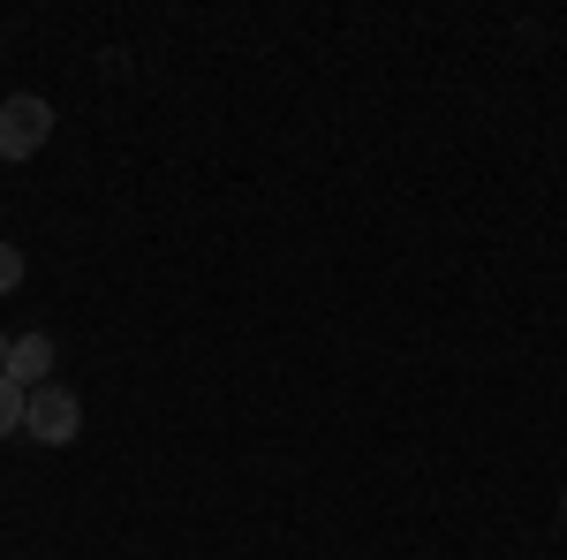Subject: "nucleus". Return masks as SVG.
Returning <instances> with one entry per match:
<instances>
[{"instance_id":"f257e3e1","label":"nucleus","mask_w":567,"mask_h":560,"mask_svg":"<svg viewBox=\"0 0 567 560\" xmlns=\"http://www.w3.org/2000/svg\"><path fill=\"white\" fill-rule=\"evenodd\" d=\"M23 431H31L39 447H69V439L84 431V401L61 387V379H45V387L23 394Z\"/></svg>"},{"instance_id":"f03ea898","label":"nucleus","mask_w":567,"mask_h":560,"mask_svg":"<svg viewBox=\"0 0 567 560\" xmlns=\"http://www.w3.org/2000/svg\"><path fill=\"white\" fill-rule=\"evenodd\" d=\"M45 136H53V106H45L39 91L0 99V160H39Z\"/></svg>"},{"instance_id":"7ed1b4c3","label":"nucleus","mask_w":567,"mask_h":560,"mask_svg":"<svg viewBox=\"0 0 567 560\" xmlns=\"http://www.w3.org/2000/svg\"><path fill=\"white\" fill-rule=\"evenodd\" d=\"M0 371H8V379H16L23 394L45 387V379H53V334H16V342H8V364H0Z\"/></svg>"},{"instance_id":"20e7f679","label":"nucleus","mask_w":567,"mask_h":560,"mask_svg":"<svg viewBox=\"0 0 567 560\" xmlns=\"http://www.w3.org/2000/svg\"><path fill=\"white\" fill-rule=\"evenodd\" d=\"M8 431H23V387L0 371V439H8Z\"/></svg>"},{"instance_id":"39448f33","label":"nucleus","mask_w":567,"mask_h":560,"mask_svg":"<svg viewBox=\"0 0 567 560\" xmlns=\"http://www.w3.org/2000/svg\"><path fill=\"white\" fill-rule=\"evenodd\" d=\"M8 288H23V251H16V243H0V296H8Z\"/></svg>"},{"instance_id":"423d86ee","label":"nucleus","mask_w":567,"mask_h":560,"mask_svg":"<svg viewBox=\"0 0 567 560\" xmlns=\"http://www.w3.org/2000/svg\"><path fill=\"white\" fill-rule=\"evenodd\" d=\"M0 364H8V334H0Z\"/></svg>"},{"instance_id":"0eeeda50","label":"nucleus","mask_w":567,"mask_h":560,"mask_svg":"<svg viewBox=\"0 0 567 560\" xmlns=\"http://www.w3.org/2000/svg\"><path fill=\"white\" fill-rule=\"evenodd\" d=\"M560 516H567V500H560Z\"/></svg>"}]
</instances>
